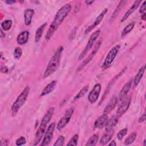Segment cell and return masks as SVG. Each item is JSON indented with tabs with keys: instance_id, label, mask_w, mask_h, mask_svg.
<instances>
[{
	"instance_id": "5b68a950",
	"label": "cell",
	"mask_w": 146,
	"mask_h": 146,
	"mask_svg": "<svg viewBox=\"0 0 146 146\" xmlns=\"http://www.w3.org/2000/svg\"><path fill=\"white\" fill-rule=\"evenodd\" d=\"M120 45H116L113 47H112L111 50L108 52L103 63L102 64V68H106L108 67L112 63L113 60L115 59L116 55L117 54L119 50H120Z\"/></svg>"
},
{
	"instance_id": "f546056e",
	"label": "cell",
	"mask_w": 146,
	"mask_h": 146,
	"mask_svg": "<svg viewBox=\"0 0 146 146\" xmlns=\"http://www.w3.org/2000/svg\"><path fill=\"white\" fill-rule=\"evenodd\" d=\"M22 55V48L19 47H17L14 49L13 56L15 59H19Z\"/></svg>"
},
{
	"instance_id": "6da1fadb",
	"label": "cell",
	"mask_w": 146,
	"mask_h": 146,
	"mask_svg": "<svg viewBox=\"0 0 146 146\" xmlns=\"http://www.w3.org/2000/svg\"><path fill=\"white\" fill-rule=\"evenodd\" d=\"M71 10V6L70 4H66L63 6L57 11L54 20L51 22L50 27L48 28L47 34L45 36V39L48 41L52 36L59 26L61 25L62 22L68 15Z\"/></svg>"
},
{
	"instance_id": "44dd1931",
	"label": "cell",
	"mask_w": 146,
	"mask_h": 146,
	"mask_svg": "<svg viewBox=\"0 0 146 146\" xmlns=\"http://www.w3.org/2000/svg\"><path fill=\"white\" fill-rule=\"evenodd\" d=\"M118 122V117L117 116H112L110 119H108L106 125V131L113 129Z\"/></svg>"
},
{
	"instance_id": "b9f144b4",
	"label": "cell",
	"mask_w": 146,
	"mask_h": 146,
	"mask_svg": "<svg viewBox=\"0 0 146 146\" xmlns=\"http://www.w3.org/2000/svg\"><path fill=\"white\" fill-rule=\"evenodd\" d=\"M143 145L144 146H145L146 145V140L145 139L144 140V141H143Z\"/></svg>"
},
{
	"instance_id": "4316f807",
	"label": "cell",
	"mask_w": 146,
	"mask_h": 146,
	"mask_svg": "<svg viewBox=\"0 0 146 146\" xmlns=\"http://www.w3.org/2000/svg\"><path fill=\"white\" fill-rule=\"evenodd\" d=\"M134 26H135V23H131L128 24V25H127L124 27V30H123V31L122 32L121 36H124L127 34H128L130 31H131V30H132V29H133Z\"/></svg>"
},
{
	"instance_id": "8d00e7d4",
	"label": "cell",
	"mask_w": 146,
	"mask_h": 146,
	"mask_svg": "<svg viewBox=\"0 0 146 146\" xmlns=\"http://www.w3.org/2000/svg\"><path fill=\"white\" fill-rule=\"evenodd\" d=\"M1 146H6V145H7V141L5 139H1Z\"/></svg>"
},
{
	"instance_id": "e0dca14e",
	"label": "cell",
	"mask_w": 146,
	"mask_h": 146,
	"mask_svg": "<svg viewBox=\"0 0 146 146\" xmlns=\"http://www.w3.org/2000/svg\"><path fill=\"white\" fill-rule=\"evenodd\" d=\"M114 132V129H111L110 131H106V132L102 135L100 140V144L102 145H106L111 139Z\"/></svg>"
},
{
	"instance_id": "3957f363",
	"label": "cell",
	"mask_w": 146,
	"mask_h": 146,
	"mask_svg": "<svg viewBox=\"0 0 146 146\" xmlns=\"http://www.w3.org/2000/svg\"><path fill=\"white\" fill-rule=\"evenodd\" d=\"M63 50V48L62 46L59 47L51 57L43 74L44 78H46L50 75H52L56 70L60 63Z\"/></svg>"
},
{
	"instance_id": "52a82bcc",
	"label": "cell",
	"mask_w": 146,
	"mask_h": 146,
	"mask_svg": "<svg viewBox=\"0 0 146 146\" xmlns=\"http://www.w3.org/2000/svg\"><path fill=\"white\" fill-rule=\"evenodd\" d=\"M100 33V30H98L96 31H95L94 33H92V34L91 35V36H90V39H88V41L87 42V44L86 45V46L85 47L84 50L82 51V52L80 54V55H79L78 59L79 60H81L82 59L85 55L87 54V53L88 52V51L91 48V47H92L94 43H95V40L97 39V38H98L99 34Z\"/></svg>"
},
{
	"instance_id": "ba28073f",
	"label": "cell",
	"mask_w": 146,
	"mask_h": 146,
	"mask_svg": "<svg viewBox=\"0 0 146 146\" xmlns=\"http://www.w3.org/2000/svg\"><path fill=\"white\" fill-rule=\"evenodd\" d=\"M55 128V123L54 122L51 123L50 125L48 127L47 129L45 131L44 137L41 143L42 146L47 145L50 143L52 139L54 131Z\"/></svg>"
},
{
	"instance_id": "83f0119b",
	"label": "cell",
	"mask_w": 146,
	"mask_h": 146,
	"mask_svg": "<svg viewBox=\"0 0 146 146\" xmlns=\"http://www.w3.org/2000/svg\"><path fill=\"white\" fill-rule=\"evenodd\" d=\"M136 133H133L131 134L124 141V144L125 145H129L132 144L135 140L136 139Z\"/></svg>"
},
{
	"instance_id": "4fadbf2b",
	"label": "cell",
	"mask_w": 146,
	"mask_h": 146,
	"mask_svg": "<svg viewBox=\"0 0 146 146\" xmlns=\"http://www.w3.org/2000/svg\"><path fill=\"white\" fill-rule=\"evenodd\" d=\"M108 120L107 114H103L99 116L94 122V127L95 129H100L106 126Z\"/></svg>"
},
{
	"instance_id": "8fae6325",
	"label": "cell",
	"mask_w": 146,
	"mask_h": 146,
	"mask_svg": "<svg viewBox=\"0 0 146 146\" xmlns=\"http://www.w3.org/2000/svg\"><path fill=\"white\" fill-rule=\"evenodd\" d=\"M101 43L102 42L100 41L98 43V44L95 46V47H94V48L93 49V50L92 51V52L90 54V55H88V56H87V58L83 60V62L80 64V66L77 68V71H79L80 70H81L83 67H84L87 64H88V63H90L91 62V60L92 59V58H94V56H95V55L96 54L98 50H99L100 45H101Z\"/></svg>"
},
{
	"instance_id": "8992f818",
	"label": "cell",
	"mask_w": 146,
	"mask_h": 146,
	"mask_svg": "<svg viewBox=\"0 0 146 146\" xmlns=\"http://www.w3.org/2000/svg\"><path fill=\"white\" fill-rule=\"evenodd\" d=\"M74 112V108H70L68 109L64 113V115L61 117V119L59 120L56 128L58 131L62 130L70 121L71 117Z\"/></svg>"
},
{
	"instance_id": "5bb4252c",
	"label": "cell",
	"mask_w": 146,
	"mask_h": 146,
	"mask_svg": "<svg viewBox=\"0 0 146 146\" xmlns=\"http://www.w3.org/2000/svg\"><path fill=\"white\" fill-rule=\"evenodd\" d=\"M132 83V79H131L128 82H127L121 88V90L120 91L119 95V101L121 102L126 96L128 94L131 85Z\"/></svg>"
},
{
	"instance_id": "e575fe53",
	"label": "cell",
	"mask_w": 146,
	"mask_h": 146,
	"mask_svg": "<svg viewBox=\"0 0 146 146\" xmlns=\"http://www.w3.org/2000/svg\"><path fill=\"white\" fill-rule=\"evenodd\" d=\"M145 9H146V1H144L139 9V12L141 14L145 13L144 12L145 11Z\"/></svg>"
},
{
	"instance_id": "30bf717a",
	"label": "cell",
	"mask_w": 146,
	"mask_h": 146,
	"mask_svg": "<svg viewBox=\"0 0 146 146\" xmlns=\"http://www.w3.org/2000/svg\"><path fill=\"white\" fill-rule=\"evenodd\" d=\"M100 91L101 85L99 83L95 84L88 96V100L90 103L93 104L96 102L99 98Z\"/></svg>"
},
{
	"instance_id": "d6a6232c",
	"label": "cell",
	"mask_w": 146,
	"mask_h": 146,
	"mask_svg": "<svg viewBox=\"0 0 146 146\" xmlns=\"http://www.w3.org/2000/svg\"><path fill=\"white\" fill-rule=\"evenodd\" d=\"M127 131H128V130L127 128H124V129H121L117 134V139L119 140H121L123 138V137L127 135Z\"/></svg>"
},
{
	"instance_id": "74e56055",
	"label": "cell",
	"mask_w": 146,
	"mask_h": 146,
	"mask_svg": "<svg viewBox=\"0 0 146 146\" xmlns=\"http://www.w3.org/2000/svg\"><path fill=\"white\" fill-rule=\"evenodd\" d=\"M108 145L110 146H116V143H115V141H114V140H113V141H111V143H110V144H108Z\"/></svg>"
},
{
	"instance_id": "484cf974",
	"label": "cell",
	"mask_w": 146,
	"mask_h": 146,
	"mask_svg": "<svg viewBox=\"0 0 146 146\" xmlns=\"http://www.w3.org/2000/svg\"><path fill=\"white\" fill-rule=\"evenodd\" d=\"M88 86H84V87H83L80 90V91L76 95V96H75L74 98V99L76 100V99H78L82 97H83L86 93L88 91Z\"/></svg>"
},
{
	"instance_id": "277c9868",
	"label": "cell",
	"mask_w": 146,
	"mask_h": 146,
	"mask_svg": "<svg viewBox=\"0 0 146 146\" xmlns=\"http://www.w3.org/2000/svg\"><path fill=\"white\" fill-rule=\"evenodd\" d=\"M29 92L30 87L29 86H26L14 102L11 107V114L13 116L17 115L19 109L23 106L27 100Z\"/></svg>"
},
{
	"instance_id": "7a4b0ae2",
	"label": "cell",
	"mask_w": 146,
	"mask_h": 146,
	"mask_svg": "<svg viewBox=\"0 0 146 146\" xmlns=\"http://www.w3.org/2000/svg\"><path fill=\"white\" fill-rule=\"evenodd\" d=\"M54 112V107H50L46 112L44 116L43 117L42 121L40 122V124L38 128V130L36 131V132L35 135L34 140V145H36L39 144V143L41 139L42 138L43 135L45 133L46 129L47 127V125L49 121L51 120L53 114Z\"/></svg>"
},
{
	"instance_id": "60d3db41",
	"label": "cell",
	"mask_w": 146,
	"mask_h": 146,
	"mask_svg": "<svg viewBox=\"0 0 146 146\" xmlns=\"http://www.w3.org/2000/svg\"><path fill=\"white\" fill-rule=\"evenodd\" d=\"M141 19L143 20L145 19V13H143V15H141Z\"/></svg>"
},
{
	"instance_id": "1f68e13d",
	"label": "cell",
	"mask_w": 146,
	"mask_h": 146,
	"mask_svg": "<svg viewBox=\"0 0 146 146\" xmlns=\"http://www.w3.org/2000/svg\"><path fill=\"white\" fill-rule=\"evenodd\" d=\"M123 3H124V1H121L120 2L119 4L118 5V6H117V7L116 8L115 10L114 11V12L113 13V14H112V16H111V20L115 19V17L117 16V14L119 13V12L120 10V9H121V7L122 5H123Z\"/></svg>"
},
{
	"instance_id": "d6986e66",
	"label": "cell",
	"mask_w": 146,
	"mask_h": 146,
	"mask_svg": "<svg viewBox=\"0 0 146 146\" xmlns=\"http://www.w3.org/2000/svg\"><path fill=\"white\" fill-rule=\"evenodd\" d=\"M34 14V11L32 9H27L24 12V20L26 25L29 26L31 24L33 17Z\"/></svg>"
},
{
	"instance_id": "603a6c76",
	"label": "cell",
	"mask_w": 146,
	"mask_h": 146,
	"mask_svg": "<svg viewBox=\"0 0 146 146\" xmlns=\"http://www.w3.org/2000/svg\"><path fill=\"white\" fill-rule=\"evenodd\" d=\"M46 25H47V23H43L40 26H39L38 28V29L36 30L35 35V42H38L40 40Z\"/></svg>"
},
{
	"instance_id": "7c38bea8",
	"label": "cell",
	"mask_w": 146,
	"mask_h": 146,
	"mask_svg": "<svg viewBox=\"0 0 146 146\" xmlns=\"http://www.w3.org/2000/svg\"><path fill=\"white\" fill-rule=\"evenodd\" d=\"M107 11H108V9H107V8L104 9L102 11V13L97 17V18H96V20L93 22V23H92L91 25H90V26H88V27L86 29V30H85V31H84V33H85V34H87V33H88L89 32H90L92 30H93L95 27H96L101 22V21H102V19H103V18H104V15H105L107 13Z\"/></svg>"
},
{
	"instance_id": "836d02e7",
	"label": "cell",
	"mask_w": 146,
	"mask_h": 146,
	"mask_svg": "<svg viewBox=\"0 0 146 146\" xmlns=\"http://www.w3.org/2000/svg\"><path fill=\"white\" fill-rule=\"evenodd\" d=\"M26 143V139L25 137L23 136H21L20 137H19L15 142V144L17 145L20 146L22 145H23Z\"/></svg>"
},
{
	"instance_id": "ac0fdd59",
	"label": "cell",
	"mask_w": 146,
	"mask_h": 146,
	"mask_svg": "<svg viewBox=\"0 0 146 146\" xmlns=\"http://www.w3.org/2000/svg\"><path fill=\"white\" fill-rule=\"evenodd\" d=\"M29 36V32L28 31H23L21 32L17 36V43L20 45H23L26 43L28 41Z\"/></svg>"
},
{
	"instance_id": "9c48e42d",
	"label": "cell",
	"mask_w": 146,
	"mask_h": 146,
	"mask_svg": "<svg viewBox=\"0 0 146 146\" xmlns=\"http://www.w3.org/2000/svg\"><path fill=\"white\" fill-rule=\"evenodd\" d=\"M121 102V103L116 111V116L117 117L121 116L128 110L131 102V97H126Z\"/></svg>"
},
{
	"instance_id": "f35d334b",
	"label": "cell",
	"mask_w": 146,
	"mask_h": 146,
	"mask_svg": "<svg viewBox=\"0 0 146 146\" xmlns=\"http://www.w3.org/2000/svg\"><path fill=\"white\" fill-rule=\"evenodd\" d=\"M5 2H6V3H7V4L11 5V4H13V3H15V1H5Z\"/></svg>"
},
{
	"instance_id": "cb8c5ba5",
	"label": "cell",
	"mask_w": 146,
	"mask_h": 146,
	"mask_svg": "<svg viewBox=\"0 0 146 146\" xmlns=\"http://www.w3.org/2000/svg\"><path fill=\"white\" fill-rule=\"evenodd\" d=\"M98 139H99V136L98 134H94L91 137H90L88 141H87L86 145L87 146H93L96 145V144L97 143L98 141Z\"/></svg>"
},
{
	"instance_id": "4dcf8cb0",
	"label": "cell",
	"mask_w": 146,
	"mask_h": 146,
	"mask_svg": "<svg viewBox=\"0 0 146 146\" xmlns=\"http://www.w3.org/2000/svg\"><path fill=\"white\" fill-rule=\"evenodd\" d=\"M64 137L62 135L59 136L58 139H56V140L55 141V142L54 143L53 145L54 146H60V145H63L64 143Z\"/></svg>"
},
{
	"instance_id": "d4e9b609",
	"label": "cell",
	"mask_w": 146,
	"mask_h": 146,
	"mask_svg": "<svg viewBox=\"0 0 146 146\" xmlns=\"http://www.w3.org/2000/svg\"><path fill=\"white\" fill-rule=\"evenodd\" d=\"M12 26V21L11 19H6L1 23L2 29L4 31L9 30Z\"/></svg>"
},
{
	"instance_id": "f1b7e54d",
	"label": "cell",
	"mask_w": 146,
	"mask_h": 146,
	"mask_svg": "<svg viewBox=\"0 0 146 146\" xmlns=\"http://www.w3.org/2000/svg\"><path fill=\"white\" fill-rule=\"evenodd\" d=\"M78 139H79V135L78 134H75L74 135L72 138L70 139V140L69 141V142L67 144V145H77L78 144Z\"/></svg>"
},
{
	"instance_id": "ab89813d",
	"label": "cell",
	"mask_w": 146,
	"mask_h": 146,
	"mask_svg": "<svg viewBox=\"0 0 146 146\" xmlns=\"http://www.w3.org/2000/svg\"><path fill=\"white\" fill-rule=\"evenodd\" d=\"M94 2V1H86V3L88 5H91Z\"/></svg>"
},
{
	"instance_id": "9a60e30c",
	"label": "cell",
	"mask_w": 146,
	"mask_h": 146,
	"mask_svg": "<svg viewBox=\"0 0 146 146\" xmlns=\"http://www.w3.org/2000/svg\"><path fill=\"white\" fill-rule=\"evenodd\" d=\"M117 102V97L116 96H113L110 99V102L107 103V104L105 107L103 113L104 114H107L110 112H111L116 106Z\"/></svg>"
},
{
	"instance_id": "ffe728a7",
	"label": "cell",
	"mask_w": 146,
	"mask_h": 146,
	"mask_svg": "<svg viewBox=\"0 0 146 146\" xmlns=\"http://www.w3.org/2000/svg\"><path fill=\"white\" fill-rule=\"evenodd\" d=\"M56 80H52V82H51L50 83H49L42 91V92L40 95V96H43L44 95H46L48 94H50V92H51L55 88L56 85Z\"/></svg>"
},
{
	"instance_id": "7402d4cb",
	"label": "cell",
	"mask_w": 146,
	"mask_h": 146,
	"mask_svg": "<svg viewBox=\"0 0 146 146\" xmlns=\"http://www.w3.org/2000/svg\"><path fill=\"white\" fill-rule=\"evenodd\" d=\"M145 65L144 64L143 67H141L138 71L137 74L135 75V78H134V79H133V86L134 87H136L138 84L139 83V82H140L143 75H144V71H145Z\"/></svg>"
},
{
	"instance_id": "d590c367",
	"label": "cell",
	"mask_w": 146,
	"mask_h": 146,
	"mask_svg": "<svg viewBox=\"0 0 146 146\" xmlns=\"http://www.w3.org/2000/svg\"><path fill=\"white\" fill-rule=\"evenodd\" d=\"M145 113H144L141 115V116L139 118V123H143L144 121H145Z\"/></svg>"
},
{
	"instance_id": "2e32d148",
	"label": "cell",
	"mask_w": 146,
	"mask_h": 146,
	"mask_svg": "<svg viewBox=\"0 0 146 146\" xmlns=\"http://www.w3.org/2000/svg\"><path fill=\"white\" fill-rule=\"evenodd\" d=\"M141 2L140 0L139 1H136L134 2V3H133V5L131 6V7L128 10V11L125 13V14L124 15V16L122 17V18L121 19L120 21L121 22H123L124 21H125L135 11V10L138 7L140 3Z\"/></svg>"
}]
</instances>
